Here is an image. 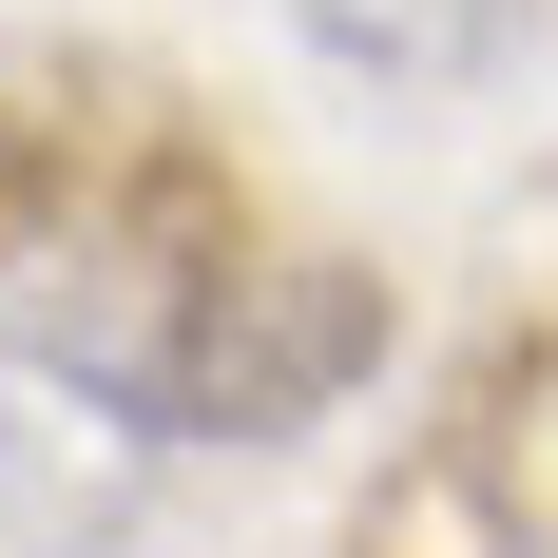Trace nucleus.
Wrapping results in <instances>:
<instances>
[{"mask_svg":"<svg viewBox=\"0 0 558 558\" xmlns=\"http://www.w3.org/2000/svg\"><path fill=\"white\" fill-rule=\"evenodd\" d=\"M58 366L135 424V444H289L386 366V270L347 251H251V231H173L97 251L58 308Z\"/></svg>","mask_w":558,"mask_h":558,"instance_id":"nucleus-1","label":"nucleus"},{"mask_svg":"<svg viewBox=\"0 0 558 558\" xmlns=\"http://www.w3.org/2000/svg\"><path fill=\"white\" fill-rule=\"evenodd\" d=\"M231 213L213 155L173 135V116H39V97H0V270L20 251H135V231H193Z\"/></svg>","mask_w":558,"mask_h":558,"instance_id":"nucleus-2","label":"nucleus"},{"mask_svg":"<svg viewBox=\"0 0 558 558\" xmlns=\"http://www.w3.org/2000/svg\"><path fill=\"white\" fill-rule=\"evenodd\" d=\"M289 20H308V58L366 77V97H482V77L539 39V0H289Z\"/></svg>","mask_w":558,"mask_h":558,"instance_id":"nucleus-3","label":"nucleus"},{"mask_svg":"<svg viewBox=\"0 0 558 558\" xmlns=\"http://www.w3.org/2000/svg\"><path fill=\"white\" fill-rule=\"evenodd\" d=\"M97 424H116V404L77 386L58 347H39V366H0V520H20V539H58V520H97V501H116Z\"/></svg>","mask_w":558,"mask_h":558,"instance_id":"nucleus-4","label":"nucleus"}]
</instances>
